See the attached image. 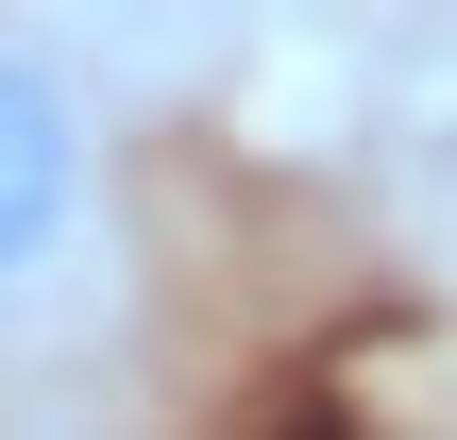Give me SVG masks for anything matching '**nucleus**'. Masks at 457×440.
<instances>
[{"label":"nucleus","instance_id":"f257e3e1","mask_svg":"<svg viewBox=\"0 0 457 440\" xmlns=\"http://www.w3.org/2000/svg\"><path fill=\"white\" fill-rule=\"evenodd\" d=\"M102 254V136H85V85L0 51V305L68 288Z\"/></svg>","mask_w":457,"mask_h":440}]
</instances>
